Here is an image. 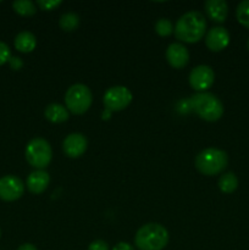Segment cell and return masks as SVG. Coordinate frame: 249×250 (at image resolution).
I'll return each mask as SVG.
<instances>
[{"instance_id": "25", "label": "cell", "mask_w": 249, "mask_h": 250, "mask_svg": "<svg viewBox=\"0 0 249 250\" xmlns=\"http://www.w3.org/2000/svg\"><path fill=\"white\" fill-rule=\"evenodd\" d=\"M9 62H10V66H11V68H14V70H20V68L23 66L22 60L20 58H17V56H11Z\"/></svg>"}, {"instance_id": "8", "label": "cell", "mask_w": 249, "mask_h": 250, "mask_svg": "<svg viewBox=\"0 0 249 250\" xmlns=\"http://www.w3.org/2000/svg\"><path fill=\"white\" fill-rule=\"evenodd\" d=\"M24 185L21 178L7 175L0 178V199L4 202H15L23 195Z\"/></svg>"}, {"instance_id": "5", "label": "cell", "mask_w": 249, "mask_h": 250, "mask_svg": "<svg viewBox=\"0 0 249 250\" xmlns=\"http://www.w3.org/2000/svg\"><path fill=\"white\" fill-rule=\"evenodd\" d=\"M93 95L89 88L82 83L72 84L65 93V103L68 111L75 115H82L90 107Z\"/></svg>"}, {"instance_id": "14", "label": "cell", "mask_w": 249, "mask_h": 250, "mask_svg": "<svg viewBox=\"0 0 249 250\" xmlns=\"http://www.w3.org/2000/svg\"><path fill=\"white\" fill-rule=\"evenodd\" d=\"M204 7L209 19L214 22L222 23L226 21L228 15V5L225 0H208Z\"/></svg>"}, {"instance_id": "9", "label": "cell", "mask_w": 249, "mask_h": 250, "mask_svg": "<svg viewBox=\"0 0 249 250\" xmlns=\"http://www.w3.org/2000/svg\"><path fill=\"white\" fill-rule=\"evenodd\" d=\"M215 80V73L212 68L208 65L195 66L189 73V84L197 92L202 93L209 89Z\"/></svg>"}, {"instance_id": "13", "label": "cell", "mask_w": 249, "mask_h": 250, "mask_svg": "<svg viewBox=\"0 0 249 250\" xmlns=\"http://www.w3.org/2000/svg\"><path fill=\"white\" fill-rule=\"evenodd\" d=\"M49 182H50V177H49V173L46 171H33L27 177V189L33 194H41L48 188Z\"/></svg>"}, {"instance_id": "16", "label": "cell", "mask_w": 249, "mask_h": 250, "mask_svg": "<svg viewBox=\"0 0 249 250\" xmlns=\"http://www.w3.org/2000/svg\"><path fill=\"white\" fill-rule=\"evenodd\" d=\"M15 48L21 53H31L36 49L37 45V38L33 33L28 31L20 32L16 37H15Z\"/></svg>"}, {"instance_id": "24", "label": "cell", "mask_w": 249, "mask_h": 250, "mask_svg": "<svg viewBox=\"0 0 249 250\" xmlns=\"http://www.w3.org/2000/svg\"><path fill=\"white\" fill-rule=\"evenodd\" d=\"M88 250H109V246L106 242L102 241V239H97V241L92 242L88 247Z\"/></svg>"}, {"instance_id": "23", "label": "cell", "mask_w": 249, "mask_h": 250, "mask_svg": "<svg viewBox=\"0 0 249 250\" xmlns=\"http://www.w3.org/2000/svg\"><path fill=\"white\" fill-rule=\"evenodd\" d=\"M10 58H11V50H10L9 45L4 42H0V66L9 62Z\"/></svg>"}, {"instance_id": "27", "label": "cell", "mask_w": 249, "mask_h": 250, "mask_svg": "<svg viewBox=\"0 0 249 250\" xmlns=\"http://www.w3.org/2000/svg\"><path fill=\"white\" fill-rule=\"evenodd\" d=\"M17 250H37L36 247L31 243H26V244H22Z\"/></svg>"}, {"instance_id": "15", "label": "cell", "mask_w": 249, "mask_h": 250, "mask_svg": "<svg viewBox=\"0 0 249 250\" xmlns=\"http://www.w3.org/2000/svg\"><path fill=\"white\" fill-rule=\"evenodd\" d=\"M44 117L53 124H61L68 120V110L63 105L53 103L45 107Z\"/></svg>"}, {"instance_id": "29", "label": "cell", "mask_w": 249, "mask_h": 250, "mask_svg": "<svg viewBox=\"0 0 249 250\" xmlns=\"http://www.w3.org/2000/svg\"><path fill=\"white\" fill-rule=\"evenodd\" d=\"M0 237H1V231H0Z\"/></svg>"}, {"instance_id": "7", "label": "cell", "mask_w": 249, "mask_h": 250, "mask_svg": "<svg viewBox=\"0 0 249 250\" xmlns=\"http://www.w3.org/2000/svg\"><path fill=\"white\" fill-rule=\"evenodd\" d=\"M131 90L124 85H114L105 92L103 103L110 111H121L132 102Z\"/></svg>"}, {"instance_id": "1", "label": "cell", "mask_w": 249, "mask_h": 250, "mask_svg": "<svg viewBox=\"0 0 249 250\" xmlns=\"http://www.w3.org/2000/svg\"><path fill=\"white\" fill-rule=\"evenodd\" d=\"M207 32V20L199 11H188L177 20L173 28L175 37L185 43H197Z\"/></svg>"}, {"instance_id": "21", "label": "cell", "mask_w": 249, "mask_h": 250, "mask_svg": "<svg viewBox=\"0 0 249 250\" xmlns=\"http://www.w3.org/2000/svg\"><path fill=\"white\" fill-rule=\"evenodd\" d=\"M155 32L160 37H167L172 34L173 24L168 19H159L155 22Z\"/></svg>"}, {"instance_id": "26", "label": "cell", "mask_w": 249, "mask_h": 250, "mask_svg": "<svg viewBox=\"0 0 249 250\" xmlns=\"http://www.w3.org/2000/svg\"><path fill=\"white\" fill-rule=\"evenodd\" d=\"M112 250H134L133 246H131L129 243H126V242H120L116 246L112 248Z\"/></svg>"}, {"instance_id": "17", "label": "cell", "mask_w": 249, "mask_h": 250, "mask_svg": "<svg viewBox=\"0 0 249 250\" xmlns=\"http://www.w3.org/2000/svg\"><path fill=\"white\" fill-rule=\"evenodd\" d=\"M237 187H238V178L233 172L224 173L219 178V189L222 193H226V194L233 193Z\"/></svg>"}, {"instance_id": "28", "label": "cell", "mask_w": 249, "mask_h": 250, "mask_svg": "<svg viewBox=\"0 0 249 250\" xmlns=\"http://www.w3.org/2000/svg\"><path fill=\"white\" fill-rule=\"evenodd\" d=\"M247 46H248V50H249V39H248V42H247Z\"/></svg>"}, {"instance_id": "20", "label": "cell", "mask_w": 249, "mask_h": 250, "mask_svg": "<svg viewBox=\"0 0 249 250\" xmlns=\"http://www.w3.org/2000/svg\"><path fill=\"white\" fill-rule=\"evenodd\" d=\"M236 17L242 26L249 29V0L239 2L236 10Z\"/></svg>"}, {"instance_id": "10", "label": "cell", "mask_w": 249, "mask_h": 250, "mask_svg": "<svg viewBox=\"0 0 249 250\" xmlns=\"http://www.w3.org/2000/svg\"><path fill=\"white\" fill-rule=\"evenodd\" d=\"M87 138L82 133H71L63 139L62 150L68 158H80L87 150Z\"/></svg>"}, {"instance_id": "6", "label": "cell", "mask_w": 249, "mask_h": 250, "mask_svg": "<svg viewBox=\"0 0 249 250\" xmlns=\"http://www.w3.org/2000/svg\"><path fill=\"white\" fill-rule=\"evenodd\" d=\"M27 163L38 170H43L50 164L53 150L49 142L44 138H33L24 150Z\"/></svg>"}, {"instance_id": "22", "label": "cell", "mask_w": 249, "mask_h": 250, "mask_svg": "<svg viewBox=\"0 0 249 250\" xmlns=\"http://www.w3.org/2000/svg\"><path fill=\"white\" fill-rule=\"evenodd\" d=\"M61 0H39L37 1V5L41 7L42 10H45V11H51L55 7L60 6L61 5Z\"/></svg>"}, {"instance_id": "18", "label": "cell", "mask_w": 249, "mask_h": 250, "mask_svg": "<svg viewBox=\"0 0 249 250\" xmlns=\"http://www.w3.org/2000/svg\"><path fill=\"white\" fill-rule=\"evenodd\" d=\"M15 12H17L21 16H33L37 12V6L31 0H16L12 2Z\"/></svg>"}, {"instance_id": "30", "label": "cell", "mask_w": 249, "mask_h": 250, "mask_svg": "<svg viewBox=\"0 0 249 250\" xmlns=\"http://www.w3.org/2000/svg\"><path fill=\"white\" fill-rule=\"evenodd\" d=\"M0 2H1V1H0Z\"/></svg>"}, {"instance_id": "12", "label": "cell", "mask_w": 249, "mask_h": 250, "mask_svg": "<svg viewBox=\"0 0 249 250\" xmlns=\"http://www.w3.org/2000/svg\"><path fill=\"white\" fill-rule=\"evenodd\" d=\"M166 59L172 67L182 68L189 61V53L183 44L171 43L166 49Z\"/></svg>"}, {"instance_id": "11", "label": "cell", "mask_w": 249, "mask_h": 250, "mask_svg": "<svg viewBox=\"0 0 249 250\" xmlns=\"http://www.w3.org/2000/svg\"><path fill=\"white\" fill-rule=\"evenodd\" d=\"M205 44L211 51H221L229 44V33L225 27H212L205 37Z\"/></svg>"}, {"instance_id": "2", "label": "cell", "mask_w": 249, "mask_h": 250, "mask_svg": "<svg viewBox=\"0 0 249 250\" xmlns=\"http://www.w3.org/2000/svg\"><path fill=\"white\" fill-rule=\"evenodd\" d=\"M167 243V229L155 222L142 226L134 237V244L139 250H163Z\"/></svg>"}, {"instance_id": "19", "label": "cell", "mask_w": 249, "mask_h": 250, "mask_svg": "<svg viewBox=\"0 0 249 250\" xmlns=\"http://www.w3.org/2000/svg\"><path fill=\"white\" fill-rule=\"evenodd\" d=\"M59 24H60L61 29L66 32H72L80 24V17L75 12H65L61 15L60 20H59Z\"/></svg>"}, {"instance_id": "4", "label": "cell", "mask_w": 249, "mask_h": 250, "mask_svg": "<svg viewBox=\"0 0 249 250\" xmlns=\"http://www.w3.org/2000/svg\"><path fill=\"white\" fill-rule=\"evenodd\" d=\"M194 165L202 175H219L228 165V155L221 149L207 148L195 156Z\"/></svg>"}, {"instance_id": "3", "label": "cell", "mask_w": 249, "mask_h": 250, "mask_svg": "<svg viewBox=\"0 0 249 250\" xmlns=\"http://www.w3.org/2000/svg\"><path fill=\"white\" fill-rule=\"evenodd\" d=\"M190 105L195 114L208 122H215L224 115L222 102L212 93H197L190 99Z\"/></svg>"}]
</instances>
